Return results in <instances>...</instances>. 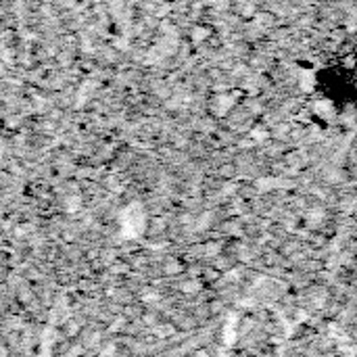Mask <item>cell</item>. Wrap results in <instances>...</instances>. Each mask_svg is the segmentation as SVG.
Instances as JSON below:
<instances>
[{
    "label": "cell",
    "instance_id": "obj_1",
    "mask_svg": "<svg viewBox=\"0 0 357 357\" xmlns=\"http://www.w3.org/2000/svg\"><path fill=\"white\" fill-rule=\"evenodd\" d=\"M207 38H209V29H207V27H195V29H192V33H190V40H192L195 44L205 42Z\"/></svg>",
    "mask_w": 357,
    "mask_h": 357
}]
</instances>
